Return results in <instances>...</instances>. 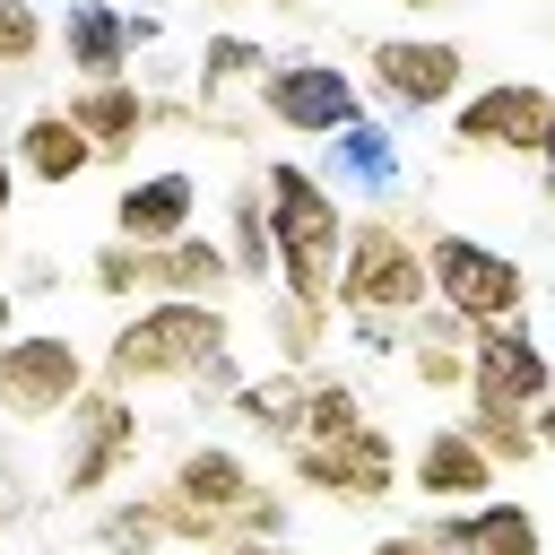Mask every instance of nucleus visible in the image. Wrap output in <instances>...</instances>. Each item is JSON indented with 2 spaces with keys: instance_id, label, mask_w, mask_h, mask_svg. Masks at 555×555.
I'll list each match as a JSON object with an SVG mask.
<instances>
[{
  "instance_id": "f257e3e1",
  "label": "nucleus",
  "mask_w": 555,
  "mask_h": 555,
  "mask_svg": "<svg viewBox=\"0 0 555 555\" xmlns=\"http://www.w3.org/2000/svg\"><path fill=\"white\" fill-rule=\"evenodd\" d=\"M260 199H269V243H278V295L338 312L347 199L330 191V173L304 165V156H269V165H260Z\"/></svg>"
},
{
  "instance_id": "f03ea898",
  "label": "nucleus",
  "mask_w": 555,
  "mask_h": 555,
  "mask_svg": "<svg viewBox=\"0 0 555 555\" xmlns=\"http://www.w3.org/2000/svg\"><path fill=\"white\" fill-rule=\"evenodd\" d=\"M217 347H234V312L208 304V295H147L113 321L95 373L121 382V390H182Z\"/></svg>"
},
{
  "instance_id": "7ed1b4c3",
  "label": "nucleus",
  "mask_w": 555,
  "mask_h": 555,
  "mask_svg": "<svg viewBox=\"0 0 555 555\" xmlns=\"http://www.w3.org/2000/svg\"><path fill=\"white\" fill-rule=\"evenodd\" d=\"M434 304L425 278V208L408 217V199L356 208L347 217V251H338V312H382V321H416Z\"/></svg>"
},
{
  "instance_id": "20e7f679",
  "label": "nucleus",
  "mask_w": 555,
  "mask_h": 555,
  "mask_svg": "<svg viewBox=\"0 0 555 555\" xmlns=\"http://www.w3.org/2000/svg\"><path fill=\"white\" fill-rule=\"evenodd\" d=\"M147 451V416H139V390L121 382H87L78 408L61 416V451H52V494L61 503H104Z\"/></svg>"
},
{
  "instance_id": "39448f33",
  "label": "nucleus",
  "mask_w": 555,
  "mask_h": 555,
  "mask_svg": "<svg viewBox=\"0 0 555 555\" xmlns=\"http://www.w3.org/2000/svg\"><path fill=\"white\" fill-rule=\"evenodd\" d=\"M260 486H269V477H260L234 442H182V451H173V468H165V486H147V494H156V512H165L173 546L225 555V546H234V512H243Z\"/></svg>"
},
{
  "instance_id": "423d86ee",
  "label": "nucleus",
  "mask_w": 555,
  "mask_h": 555,
  "mask_svg": "<svg viewBox=\"0 0 555 555\" xmlns=\"http://www.w3.org/2000/svg\"><path fill=\"white\" fill-rule=\"evenodd\" d=\"M425 278H434V304L468 330L486 321H529V269L460 225H425Z\"/></svg>"
},
{
  "instance_id": "0eeeda50",
  "label": "nucleus",
  "mask_w": 555,
  "mask_h": 555,
  "mask_svg": "<svg viewBox=\"0 0 555 555\" xmlns=\"http://www.w3.org/2000/svg\"><path fill=\"white\" fill-rule=\"evenodd\" d=\"M251 104L260 121H278L286 139H338L364 121V87L356 69L321 61V52H269V69L251 78Z\"/></svg>"
},
{
  "instance_id": "6e6552de",
  "label": "nucleus",
  "mask_w": 555,
  "mask_h": 555,
  "mask_svg": "<svg viewBox=\"0 0 555 555\" xmlns=\"http://www.w3.org/2000/svg\"><path fill=\"white\" fill-rule=\"evenodd\" d=\"M87 382H95V364L69 330H9L0 338V425H61Z\"/></svg>"
},
{
  "instance_id": "1a4fd4ad",
  "label": "nucleus",
  "mask_w": 555,
  "mask_h": 555,
  "mask_svg": "<svg viewBox=\"0 0 555 555\" xmlns=\"http://www.w3.org/2000/svg\"><path fill=\"white\" fill-rule=\"evenodd\" d=\"M286 477L312 486L321 503H390L408 486V460L390 442V425H356V434H330V442H286Z\"/></svg>"
},
{
  "instance_id": "9d476101",
  "label": "nucleus",
  "mask_w": 555,
  "mask_h": 555,
  "mask_svg": "<svg viewBox=\"0 0 555 555\" xmlns=\"http://www.w3.org/2000/svg\"><path fill=\"white\" fill-rule=\"evenodd\" d=\"M364 78L390 113H451L468 95V43H451V35H373Z\"/></svg>"
},
{
  "instance_id": "9b49d317",
  "label": "nucleus",
  "mask_w": 555,
  "mask_h": 555,
  "mask_svg": "<svg viewBox=\"0 0 555 555\" xmlns=\"http://www.w3.org/2000/svg\"><path fill=\"white\" fill-rule=\"evenodd\" d=\"M546 104H555V87H538V78H486V87H468L451 104V147L460 156H529L538 165Z\"/></svg>"
},
{
  "instance_id": "f8f14e48",
  "label": "nucleus",
  "mask_w": 555,
  "mask_h": 555,
  "mask_svg": "<svg viewBox=\"0 0 555 555\" xmlns=\"http://www.w3.org/2000/svg\"><path fill=\"white\" fill-rule=\"evenodd\" d=\"M468 390L512 399V408H538V399L555 390L546 338H538L529 321H486V330H468ZM468 390H460V399H468Z\"/></svg>"
},
{
  "instance_id": "ddd939ff",
  "label": "nucleus",
  "mask_w": 555,
  "mask_h": 555,
  "mask_svg": "<svg viewBox=\"0 0 555 555\" xmlns=\"http://www.w3.org/2000/svg\"><path fill=\"white\" fill-rule=\"evenodd\" d=\"M408 486L442 512V503H486L494 486H503V460L460 425V416H442V425H425L416 434V451H408Z\"/></svg>"
},
{
  "instance_id": "4468645a",
  "label": "nucleus",
  "mask_w": 555,
  "mask_h": 555,
  "mask_svg": "<svg viewBox=\"0 0 555 555\" xmlns=\"http://www.w3.org/2000/svg\"><path fill=\"white\" fill-rule=\"evenodd\" d=\"M61 113L95 139V156H104V165H130V156H139V139L156 130V95H147L139 78H69Z\"/></svg>"
},
{
  "instance_id": "2eb2a0df",
  "label": "nucleus",
  "mask_w": 555,
  "mask_h": 555,
  "mask_svg": "<svg viewBox=\"0 0 555 555\" xmlns=\"http://www.w3.org/2000/svg\"><path fill=\"white\" fill-rule=\"evenodd\" d=\"M199 173L191 165H156V173H130L121 191H113V234H130V243H182L191 225H199Z\"/></svg>"
},
{
  "instance_id": "dca6fc26",
  "label": "nucleus",
  "mask_w": 555,
  "mask_h": 555,
  "mask_svg": "<svg viewBox=\"0 0 555 555\" xmlns=\"http://www.w3.org/2000/svg\"><path fill=\"white\" fill-rule=\"evenodd\" d=\"M451 555H546V520L520 494H486V503H442L425 520Z\"/></svg>"
},
{
  "instance_id": "f3484780",
  "label": "nucleus",
  "mask_w": 555,
  "mask_h": 555,
  "mask_svg": "<svg viewBox=\"0 0 555 555\" xmlns=\"http://www.w3.org/2000/svg\"><path fill=\"white\" fill-rule=\"evenodd\" d=\"M52 52H61L78 78H130V61H139L130 9H121V0H69L61 26H52Z\"/></svg>"
},
{
  "instance_id": "a211bd4d",
  "label": "nucleus",
  "mask_w": 555,
  "mask_h": 555,
  "mask_svg": "<svg viewBox=\"0 0 555 555\" xmlns=\"http://www.w3.org/2000/svg\"><path fill=\"white\" fill-rule=\"evenodd\" d=\"M9 156H17V173L26 182H43V191H69L78 173H95L104 156H95V139L61 113V104H35L17 130H9Z\"/></svg>"
},
{
  "instance_id": "6ab92c4d",
  "label": "nucleus",
  "mask_w": 555,
  "mask_h": 555,
  "mask_svg": "<svg viewBox=\"0 0 555 555\" xmlns=\"http://www.w3.org/2000/svg\"><path fill=\"white\" fill-rule=\"evenodd\" d=\"M321 147H330L321 173H330V191H338L347 208H356V199L382 208V199L399 191V139H390L382 121H356V130H338V139H321Z\"/></svg>"
},
{
  "instance_id": "aec40b11",
  "label": "nucleus",
  "mask_w": 555,
  "mask_h": 555,
  "mask_svg": "<svg viewBox=\"0 0 555 555\" xmlns=\"http://www.w3.org/2000/svg\"><path fill=\"white\" fill-rule=\"evenodd\" d=\"M217 208H225L217 243H225L234 278H243V286H269V278H278V243H269V199H260V173H243V182H234Z\"/></svg>"
},
{
  "instance_id": "412c9836",
  "label": "nucleus",
  "mask_w": 555,
  "mask_h": 555,
  "mask_svg": "<svg viewBox=\"0 0 555 555\" xmlns=\"http://www.w3.org/2000/svg\"><path fill=\"white\" fill-rule=\"evenodd\" d=\"M408 373H416V390H434V399L468 390V321H451L442 304H425V312L408 321Z\"/></svg>"
},
{
  "instance_id": "4be33fe9",
  "label": "nucleus",
  "mask_w": 555,
  "mask_h": 555,
  "mask_svg": "<svg viewBox=\"0 0 555 555\" xmlns=\"http://www.w3.org/2000/svg\"><path fill=\"white\" fill-rule=\"evenodd\" d=\"M225 416L243 425V434H260V442H295L304 434V373L295 364H278V373H243V390L225 399Z\"/></svg>"
},
{
  "instance_id": "5701e85b",
  "label": "nucleus",
  "mask_w": 555,
  "mask_h": 555,
  "mask_svg": "<svg viewBox=\"0 0 555 555\" xmlns=\"http://www.w3.org/2000/svg\"><path fill=\"white\" fill-rule=\"evenodd\" d=\"M243 278H234V260H225V243L217 234H182V243H165L156 251V295H208V304H225Z\"/></svg>"
},
{
  "instance_id": "b1692460",
  "label": "nucleus",
  "mask_w": 555,
  "mask_h": 555,
  "mask_svg": "<svg viewBox=\"0 0 555 555\" xmlns=\"http://www.w3.org/2000/svg\"><path fill=\"white\" fill-rule=\"evenodd\" d=\"M269 69V43L260 35H234V26H217L208 43H199V61H191V78H199V113H217V95H251V78Z\"/></svg>"
},
{
  "instance_id": "393cba45",
  "label": "nucleus",
  "mask_w": 555,
  "mask_h": 555,
  "mask_svg": "<svg viewBox=\"0 0 555 555\" xmlns=\"http://www.w3.org/2000/svg\"><path fill=\"white\" fill-rule=\"evenodd\" d=\"M156 251H165V243L104 234V243L87 251V286H95V295H113V304H147V295H156Z\"/></svg>"
},
{
  "instance_id": "a878e982",
  "label": "nucleus",
  "mask_w": 555,
  "mask_h": 555,
  "mask_svg": "<svg viewBox=\"0 0 555 555\" xmlns=\"http://www.w3.org/2000/svg\"><path fill=\"white\" fill-rule=\"evenodd\" d=\"M373 408H364V390H356V373H338V364H312L304 373V434L295 442H330V434H356Z\"/></svg>"
},
{
  "instance_id": "bb28decb",
  "label": "nucleus",
  "mask_w": 555,
  "mask_h": 555,
  "mask_svg": "<svg viewBox=\"0 0 555 555\" xmlns=\"http://www.w3.org/2000/svg\"><path fill=\"white\" fill-rule=\"evenodd\" d=\"M460 425H468V434H477V442L503 460V477H512V468H529V460L546 451V442H538V425H529V408L486 399V390H468V416H460Z\"/></svg>"
},
{
  "instance_id": "cd10ccee",
  "label": "nucleus",
  "mask_w": 555,
  "mask_h": 555,
  "mask_svg": "<svg viewBox=\"0 0 555 555\" xmlns=\"http://www.w3.org/2000/svg\"><path fill=\"white\" fill-rule=\"evenodd\" d=\"M95 546L104 555H156V546H173V529H165L156 494H104L95 503Z\"/></svg>"
},
{
  "instance_id": "c85d7f7f",
  "label": "nucleus",
  "mask_w": 555,
  "mask_h": 555,
  "mask_svg": "<svg viewBox=\"0 0 555 555\" xmlns=\"http://www.w3.org/2000/svg\"><path fill=\"white\" fill-rule=\"evenodd\" d=\"M330 304H295V295H269V338H278V364H295V373H312L321 364V347H330Z\"/></svg>"
},
{
  "instance_id": "c756f323",
  "label": "nucleus",
  "mask_w": 555,
  "mask_h": 555,
  "mask_svg": "<svg viewBox=\"0 0 555 555\" xmlns=\"http://www.w3.org/2000/svg\"><path fill=\"white\" fill-rule=\"evenodd\" d=\"M52 52V17L43 0H0V78H26Z\"/></svg>"
},
{
  "instance_id": "7c9ffc66",
  "label": "nucleus",
  "mask_w": 555,
  "mask_h": 555,
  "mask_svg": "<svg viewBox=\"0 0 555 555\" xmlns=\"http://www.w3.org/2000/svg\"><path fill=\"white\" fill-rule=\"evenodd\" d=\"M182 390H191V399H208V408H225V399L243 390V364H234V347H217V356H208V364H199Z\"/></svg>"
},
{
  "instance_id": "2f4dec72",
  "label": "nucleus",
  "mask_w": 555,
  "mask_h": 555,
  "mask_svg": "<svg viewBox=\"0 0 555 555\" xmlns=\"http://www.w3.org/2000/svg\"><path fill=\"white\" fill-rule=\"evenodd\" d=\"M234 538H286V486H260V494L234 512Z\"/></svg>"
},
{
  "instance_id": "473e14b6",
  "label": "nucleus",
  "mask_w": 555,
  "mask_h": 555,
  "mask_svg": "<svg viewBox=\"0 0 555 555\" xmlns=\"http://www.w3.org/2000/svg\"><path fill=\"white\" fill-rule=\"evenodd\" d=\"M364 555H451V546H442L434 529H382V538H373Z\"/></svg>"
},
{
  "instance_id": "72a5a7b5",
  "label": "nucleus",
  "mask_w": 555,
  "mask_h": 555,
  "mask_svg": "<svg viewBox=\"0 0 555 555\" xmlns=\"http://www.w3.org/2000/svg\"><path fill=\"white\" fill-rule=\"evenodd\" d=\"M17 182H26V173H17V156L0 147V225H9V208H17Z\"/></svg>"
},
{
  "instance_id": "f704fd0d",
  "label": "nucleus",
  "mask_w": 555,
  "mask_h": 555,
  "mask_svg": "<svg viewBox=\"0 0 555 555\" xmlns=\"http://www.w3.org/2000/svg\"><path fill=\"white\" fill-rule=\"evenodd\" d=\"M9 286H17V295H52V286H61V278H52V269H43V260H26V278H9Z\"/></svg>"
},
{
  "instance_id": "c9c22d12",
  "label": "nucleus",
  "mask_w": 555,
  "mask_h": 555,
  "mask_svg": "<svg viewBox=\"0 0 555 555\" xmlns=\"http://www.w3.org/2000/svg\"><path fill=\"white\" fill-rule=\"evenodd\" d=\"M538 173H546V191H555V104H546V130H538Z\"/></svg>"
},
{
  "instance_id": "e433bc0d",
  "label": "nucleus",
  "mask_w": 555,
  "mask_h": 555,
  "mask_svg": "<svg viewBox=\"0 0 555 555\" xmlns=\"http://www.w3.org/2000/svg\"><path fill=\"white\" fill-rule=\"evenodd\" d=\"M225 555H295V546H286V538H234Z\"/></svg>"
},
{
  "instance_id": "4c0bfd02",
  "label": "nucleus",
  "mask_w": 555,
  "mask_h": 555,
  "mask_svg": "<svg viewBox=\"0 0 555 555\" xmlns=\"http://www.w3.org/2000/svg\"><path fill=\"white\" fill-rule=\"evenodd\" d=\"M529 425H538V442H546V451H555V390H546V399H538V408H529Z\"/></svg>"
},
{
  "instance_id": "58836bf2",
  "label": "nucleus",
  "mask_w": 555,
  "mask_h": 555,
  "mask_svg": "<svg viewBox=\"0 0 555 555\" xmlns=\"http://www.w3.org/2000/svg\"><path fill=\"white\" fill-rule=\"evenodd\" d=\"M9 330H17V286L0 278V338H9Z\"/></svg>"
},
{
  "instance_id": "ea45409f",
  "label": "nucleus",
  "mask_w": 555,
  "mask_h": 555,
  "mask_svg": "<svg viewBox=\"0 0 555 555\" xmlns=\"http://www.w3.org/2000/svg\"><path fill=\"white\" fill-rule=\"evenodd\" d=\"M390 9H408V17H434V9H451V0H390Z\"/></svg>"
},
{
  "instance_id": "a19ab883",
  "label": "nucleus",
  "mask_w": 555,
  "mask_h": 555,
  "mask_svg": "<svg viewBox=\"0 0 555 555\" xmlns=\"http://www.w3.org/2000/svg\"><path fill=\"white\" fill-rule=\"evenodd\" d=\"M199 9H251V0H199Z\"/></svg>"
}]
</instances>
